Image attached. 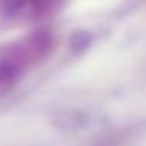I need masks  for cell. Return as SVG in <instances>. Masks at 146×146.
I'll list each match as a JSON object with an SVG mask.
<instances>
[{
	"label": "cell",
	"instance_id": "obj_1",
	"mask_svg": "<svg viewBox=\"0 0 146 146\" xmlns=\"http://www.w3.org/2000/svg\"><path fill=\"white\" fill-rule=\"evenodd\" d=\"M54 47V36L39 30L0 54V86L11 85L30 63L39 61Z\"/></svg>",
	"mask_w": 146,
	"mask_h": 146
},
{
	"label": "cell",
	"instance_id": "obj_2",
	"mask_svg": "<svg viewBox=\"0 0 146 146\" xmlns=\"http://www.w3.org/2000/svg\"><path fill=\"white\" fill-rule=\"evenodd\" d=\"M60 5L61 0H0V14L11 22H35Z\"/></svg>",
	"mask_w": 146,
	"mask_h": 146
}]
</instances>
